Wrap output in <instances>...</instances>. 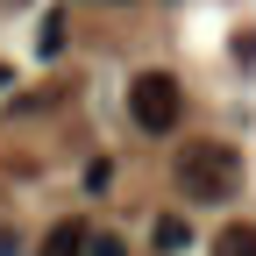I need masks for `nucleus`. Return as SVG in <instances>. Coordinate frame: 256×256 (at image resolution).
Returning <instances> with one entry per match:
<instances>
[{"mask_svg":"<svg viewBox=\"0 0 256 256\" xmlns=\"http://www.w3.org/2000/svg\"><path fill=\"white\" fill-rule=\"evenodd\" d=\"M171 178H178L185 200L220 206V200H235V185H242V156H235L228 142H185V150L171 156Z\"/></svg>","mask_w":256,"mask_h":256,"instance_id":"obj_1","label":"nucleus"},{"mask_svg":"<svg viewBox=\"0 0 256 256\" xmlns=\"http://www.w3.org/2000/svg\"><path fill=\"white\" fill-rule=\"evenodd\" d=\"M128 114H136L142 136H171V128L185 121V92L171 72H142V78H128Z\"/></svg>","mask_w":256,"mask_h":256,"instance_id":"obj_2","label":"nucleus"},{"mask_svg":"<svg viewBox=\"0 0 256 256\" xmlns=\"http://www.w3.org/2000/svg\"><path fill=\"white\" fill-rule=\"evenodd\" d=\"M43 256H86V228L78 220H57V228L43 235Z\"/></svg>","mask_w":256,"mask_h":256,"instance_id":"obj_3","label":"nucleus"},{"mask_svg":"<svg viewBox=\"0 0 256 256\" xmlns=\"http://www.w3.org/2000/svg\"><path fill=\"white\" fill-rule=\"evenodd\" d=\"M156 249H164V256H178V249H192V228H185L178 214H164V220H156Z\"/></svg>","mask_w":256,"mask_h":256,"instance_id":"obj_4","label":"nucleus"},{"mask_svg":"<svg viewBox=\"0 0 256 256\" xmlns=\"http://www.w3.org/2000/svg\"><path fill=\"white\" fill-rule=\"evenodd\" d=\"M220 256H256V228H228L220 235Z\"/></svg>","mask_w":256,"mask_h":256,"instance_id":"obj_5","label":"nucleus"},{"mask_svg":"<svg viewBox=\"0 0 256 256\" xmlns=\"http://www.w3.org/2000/svg\"><path fill=\"white\" fill-rule=\"evenodd\" d=\"M235 57H242V64H256V28H242V36H235Z\"/></svg>","mask_w":256,"mask_h":256,"instance_id":"obj_6","label":"nucleus"},{"mask_svg":"<svg viewBox=\"0 0 256 256\" xmlns=\"http://www.w3.org/2000/svg\"><path fill=\"white\" fill-rule=\"evenodd\" d=\"M0 86H8V72H0Z\"/></svg>","mask_w":256,"mask_h":256,"instance_id":"obj_7","label":"nucleus"}]
</instances>
